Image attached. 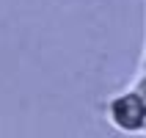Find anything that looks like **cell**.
Instances as JSON below:
<instances>
[{
	"label": "cell",
	"mask_w": 146,
	"mask_h": 138,
	"mask_svg": "<svg viewBox=\"0 0 146 138\" xmlns=\"http://www.w3.org/2000/svg\"><path fill=\"white\" fill-rule=\"evenodd\" d=\"M105 119L113 130L127 133V135L146 133V97H143V91L132 83L130 89L116 91L113 97H108Z\"/></svg>",
	"instance_id": "obj_1"
},
{
	"label": "cell",
	"mask_w": 146,
	"mask_h": 138,
	"mask_svg": "<svg viewBox=\"0 0 146 138\" xmlns=\"http://www.w3.org/2000/svg\"><path fill=\"white\" fill-rule=\"evenodd\" d=\"M135 86H138V89L143 91V97H146V69H143V75H141L138 80H135Z\"/></svg>",
	"instance_id": "obj_2"
},
{
	"label": "cell",
	"mask_w": 146,
	"mask_h": 138,
	"mask_svg": "<svg viewBox=\"0 0 146 138\" xmlns=\"http://www.w3.org/2000/svg\"><path fill=\"white\" fill-rule=\"evenodd\" d=\"M143 69H146V53H143Z\"/></svg>",
	"instance_id": "obj_3"
}]
</instances>
